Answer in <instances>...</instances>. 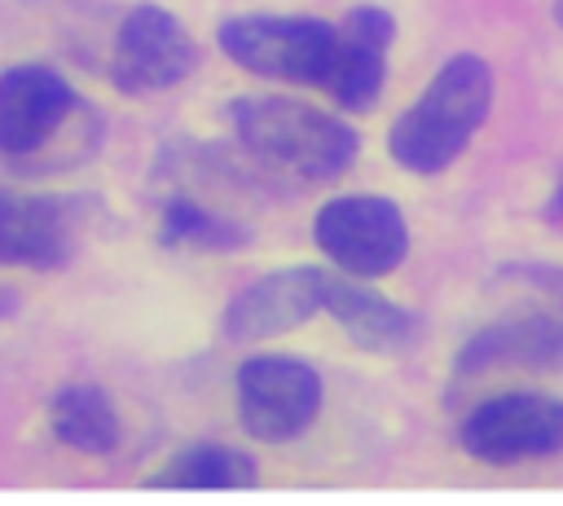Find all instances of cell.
Returning a JSON list of instances; mask_svg holds the SVG:
<instances>
[{
    "mask_svg": "<svg viewBox=\"0 0 563 506\" xmlns=\"http://www.w3.org/2000/svg\"><path fill=\"white\" fill-rule=\"evenodd\" d=\"M242 150L290 180H334L356 163L361 136L295 97H238L229 106Z\"/></svg>",
    "mask_w": 563,
    "mask_h": 506,
    "instance_id": "cell-1",
    "label": "cell"
},
{
    "mask_svg": "<svg viewBox=\"0 0 563 506\" xmlns=\"http://www.w3.org/2000/svg\"><path fill=\"white\" fill-rule=\"evenodd\" d=\"M325 312L343 326V334L365 352H400L413 339V317L396 308L387 295L369 290L365 277H334L325 286Z\"/></svg>",
    "mask_w": 563,
    "mask_h": 506,
    "instance_id": "cell-12",
    "label": "cell"
},
{
    "mask_svg": "<svg viewBox=\"0 0 563 506\" xmlns=\"http://www.w3.org/2000/svg\"><path fill=\"white\" fill-rule=\"evenodd\" d=\"M493 106V70L475 53L449 57L427 92L391 123L387 150L405 172L435 176L444 172L479 132Z\"/></svg>",
    "mask_w": 563,
    "mask_h": 506,
    "instance_id": "cell-2",
    "label": "cell"
},
{
    "mask_svg": "<svg viewBox=\"0 0 563 506\" xmlns=\"http://www.w3.org/2000/svg\"><path fill=\"white\" fill-rule=\"evenodd\" d=\"M462 449L493 466L550 458L563 449V400L537 392L493 396L462 422Z\"/></svg>",
    "mask_w": 563,
    "mask_h": 506,
    "instance_id": "cell-6",
    "label": "cell"
},
{
    "mask_svg": "<svg viewBox=\"0 0 563 506\" xmlns=\"http://www.w3.org/2000/svg\"><path fill=\"white\" fill-rule=\"evenodd\" d=\"M75 216L66 202L44 194L0 189V264L57 268L70 260Z\"/></svg>",
    "mask_w": 563,
    "mask_h": 506,
    "instance_id": "cell-11",
    "label": "cell"
},
{
    "mask_svg": "<svg viewBox=\"0 0 563 506\" xmlns=\"http://www.w3.org/2000/svg\"><path fill=\"white\" fill-rule=\"evenodd\" d=\"M554 18H559V26H563V0H554Z\"/></svg>",
    "mask_w": 563,
    "mask_h": 506,
    "instance_id": "cell-18",
    "label": "cell"
},
{
    "mask_svg": "<svg viewBox=\"0 0 563 506\" xmlns=\"http://www.w3.org/2000/svg\"><path fill=\"white\" fill-rule=\"evenodd\" d=\"M559 365L563 361V326L550 317H523L510 326H493L479 330L466 352H462V370L475 365Z\"/></svg>",
    "mask_w": 563,
    "mask_h": 506,
    "instance_id": "cell-14",
    "label": "cell"
},
{
    "mask_svg": "<svg viewBox=\"0 0 563 506\" xmlns=\"http://www.w3.org/2000/svg\"><path fill=\"white\" fill-rule=\"evenodd\" d=\"M325 286H330L325 268H312V264L277 268L255 286H246L242 295H233V304L220 317V330L233 343L286 334L325 308Z\"/></svg>",
    "mask_w": 563,
    "mask_h": 506,
    "instance_id": "cell-9",
    "label": "cell"
},
{
    "mask_svg": "<svg viewBox=\"0 0 563 506\" xmlns=\"http://www.w3.org/2000/svg\"><path fill=\"white\" fill-rule=\"evenodd\" d=\"M194 66H198V44L163 4L128 9L110 57V79L119 92H167L185 84Z\"/></svg>",
    "mask_w": 563,
    "mask_h": 506,
    "instance_id": "cell-7",
    "label": "cell"
},
{
    "mask_svg": "<svg viewBox=\"0 0 563 506\" xmlns=\"http://www.w3.org/2000/svg\"><path fill=\"white\" fill-rule=\"evenodd\" d=\"M321 409V378L299 356H251L238 370V418L246 436L286 444L312 427Z\"/></svg>",
    "mask_w": 563,
    "mask_h": 506,
    "instance_id": "cell-5",
    "label": "cell"
},
{
    "mask_svg": "<svg viewBox=\"0 0 563 506\" xmlns=\"http://www.w3.org/2000/svg\"><path fill=\"white\" fill-rule=\"evenodd\" d=\"M334 62H330V75H325V92L352 110V114H365L378 106V92H383V79H387V48H391V35H396V22L387 9H374V4H356L343 13V22L334 26Z\"/></svg>",
    "mask_w": 563,
    "mask_h": 506,
    "instance_id": "cell-10",
    "label": "cell"
},
{
    "mask_svg": "<svg viewBox=\"0 0 563 506\" xmlns=\"http://www.w3.org/2000/svg\"><path fill=\"white\" fill-rule=\"evenodd\" d=\"M312 242L352 277H387L409 255V229L391 198L347 194L330 198L312 220Z\"/></svg>",
    "mask_w": 563,
    "mask_h": 506,
    "instance_id": "cell-4",
    "label": "cell"
},
{
    "mask_svg": "<svg viewBox=\"0 0 563 506\" xmlns=\"http://www.w3.org/2000/svg\"><path fill=\"white\" fill-rule=\"evenodd\" d=\"M334 35L339 31L317 18L246 13L220 26V53L251 75L325 88V75L334 62Z\"/></svg>",
    "mask_w": 563,
    "mask_h": 506,
    "instance_id": "cell-3",
    "label": "cell"
},
{
    "mask_svg": "<svg viewBox=\"0 0 563 506\" xmlns=\"http://www.w3.org/2000/svg\"><path fill=\"white\" fill-rule=\"evenodd\" d=\"M255 484V462L224 444L185 449L163 466V475L150 480V488H242Z\"/></svg>",
    "mask_w": 563,
    "mask_h": 506,
    "instance_id": "cell-15",
    "label": "cell"
},
{
    "mask_svg": "<svg viewBox=\"0 0 563 506\" xmlns=\"http://www.w3.org/2000/svg\"><path fill=\"white\" fill-rule=\"evenodd\" d=\"M75 92L48 66H13L0 75V154L13 163H35L70 123H75Z\"/></svg>",
    "mask_w": 563,
    "mask_h": 506,
    "instance_id": "cell-8",
    "label": "cell"
},
{
    "mask_svg": "<svg viewBox=\"0 0 563 506\" xmlns=\"http://www.w3.org/2000/svg\"><path fill=\"white\" fill-rule=\"evenodd\" d=\"M545 216H550V220H563V185L554 189V198H550V207H545Z\"/></svg>",
    "mask_w": 563,
    "mask_h": 506,
    "instance_id": "cell-17",
    "label": "cell"
},
{
    "mask_svg": "<svg viewBox=\"0 0 563 506\" xmlns=\"http://www.w3.org/2000/svg\"><path fill=\"white\" fill-rule=\"evenodd\" d=\"M48 427H53V436L62 444H70V449H79L88 458H106L123 440V422L114 414V400L92 383L62 387L48 400Z\"/></svg>",
    "mask_w": 563,
    "mask_h": 506,
    "instance_id": "cell-13",
    "label": "cell"
},
{
    "mask_svg": "<svg viewBox=\"0 0 563 506\" xmlns=\"http://www.w3.org/2000/svg\"><path fill=\"white\" fill-rule=\"evenodd\" d=\"M163 246H198V251H229L246 242V229H238L233 220H220L216 211H207L198 198L189 194H172L163 207V224H158Z\"/></svg>",
    "mask_w": 563,
    "mask_h": 506,
    "instance_id": "cell-16",
    "label": "cell"
}]
</instances>
